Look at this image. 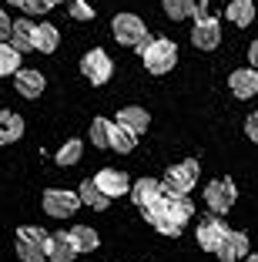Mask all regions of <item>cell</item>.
<instances>
[{
	"instance_id": "obj_1",
	"label": "cell",
	"mask_w": 258,
	"mask_h": 262,
	"mask_svg": "<svg viewBox=\"0 0 258 262\" xmlns=\"http://www.w3.org/2000/svg\"><path fill=\"white\" fill-rule=\"evenodd\" d=\"M137 54H141V61L151 74H168L178 64V44L168 37H151L145 44H137Z\"/></svg>"
},
{
	"instance_id": "obj_2",
	"label": "cell",
	"mask_w": 258,
	"mask_h": 262,
	"mask_svg": "<svg viewBox=\"0 0 258 262\" xmlns=\"http://www.w3.org/2000/svg\"><path fill=\"white\" fill-rule=\"evenodd\" d=\"M191 17H195V27H191V44H195L198 51H215V47L221 44V24H218V17L205 14V7H198Z\"/></svg>"
},
{
	"instance_id": "obj_3",
	"label": "cell",
	"mask_w": 258,
	"mask_h": 262,
	"mask_svg": "<svg viewBox=\"0 0 258 262\" xmlns=\"http://www.w3.org/2000/svg\"><path fill=\"white\" fill-rule=\"evenodd\" d=\"M161 185H165V192L188 195L191 188L198 185V162L188 158V162H181V165H171V168L165 171V178H161Z\"/></svg>"
},
{
	"instance_id": "obj_4",
	"label": "cell",
	"mask_w": 258,
	"mask_h": 262,
	"mask_svg": "<svg viewBox=\"0 0 258 262\" xmlns=\"http://www.w3.org/2000/svg\"><path fill=\"white\" fill-rule=\"evenodd\" d=\"M111 31H114V40L124 47H137L148 40V31H145V20L137 14H118L111 20Z\"/></svg>"
},
{
	"instance_id": "obj_5",
	"label": "cell",
	"mask_w": 258,
	"mask_h": 262,
	"mask_svg": "<svg viewBox=\"0 0 258 262\" xmlns=\"http://www.w3.org/2000/svg\"><path fill=\"white\" fill-rule=\"evenodd\" d=\"M235 199H238V188H235L231 178H215V182L205 185V202L215 215H225L228 208L235 205Z\"/></svg>"
},
{
	"instance_id": "obj_6",
	"label": "cell",
	"mask_w": 258,
	"mask_h": 262,
	"mask_svg": "<svg viewBox=\"0 0 258 262\" xmlns=\"http://www.w3.org/2000/svg\"><path fill=\"white\" fill-rule=\"evenodd\" d=\"M77 208H81L77 192H67V188H47L44 192V212L51 219H71Z\"/></svg>"
},
{
	"instance_id": "obj_7",
	"label": "cell",
	"mask_w": 258,
	"mask_h": 262,
	"mask_svg": "<svg viewBox=\"0 0 258 262\" xmlns=\"http://www.w3.org/2000/svg\"><path fill=\"white\" fill-rule=\"evenodd\" d=\"M44 242H47V232L40 225H20L17 229V255L24 262H34L44 255Z\"/></svg>"
},
{
	"instance_id": "obj_8",
	"label": "cell",
	"mask_w": 258,
	"mask_h": 262,
	"mask_svg": "<svg viewBox=\"0 0 258 262\" xmlns=\"http://www.w3.org/2000/svg\"><path fill=\"white\" fill-rule=\"evenodd\" d=\"M111 71H114V64H111V57H107V51H101V47L87 51L84 61H81V74L87 77L91 84H107V81H111Z\"/></svg>"
},
{
	"instance_id": "obj_9",
	"label": "cell",
	"mask_w": 258,
	"mask_h": 262,
	"mask_svg": "<svg viewBox=\"0 0 258 262\" xmlns=\"http://www.w3.org/2000/svg\"><path fill=\"white\" fill-rule=\"evenodd\" d=\"M225 232H228V225H225V219H221V215H215V212H212V215H201V219H198V229H195L198 246L205 249V252H215Z\"/></svg>"
},
{
	"instance_id": "obj_10",
	"label": "cell",
	"mask_w": 258,
	"mask_h": 262,
	"mask_svg": "<svg viewBox=\"0 0 258 262\" xmlns=\"http://www.w3.org/2000/svg\"><path fill=\"white\" fill-rule=\"evenodd\" d=\"M248 252H251L248 249V235H245V232H231V229L221 235L218 249H215V255H218L221 262H242Z\"/></svg>"
},
{
	"instance_id": "obj_11",
	"label": "cell",
	"mask_w": 258,
	"mask_h": 262,
	"mask_svg": "<svg viewBox=\"0 0 258 262\" xmlns=\"http://www.w3.org/2000/svg\"><path fill=\"white\" fill-rule=\"evenodd\" d=\"M44 259L47 262H74L77 259V249H74V242H71L67 232H54V235H47Z\"/></svg>"
},
{
	"instance_id": "obj_12",
	"label": "cell",
	"mask_w": 258,
	"mask_h": 262,
	"mask_svg": "<svg viewBox=\"0 0 258 262\" xmlns=\"http://www.w3.org/2000/svg\"><path fill=\"white\" fill-rule=\"evenodd\" d=\"M94 182H98V188L107 199H121L124 192H131V178L118 168H101L98 175H94Z\"/></svg>"
},
{
	"instance_id": "obj_13",
	"label": "cell",
	"mask_w": 258,
	"mask_h": 262,
	"mask_svg": "<svg viewBox=\"0 0 258 262\" xmlns=\"http://www.w3.org/2000/svg\"><path fill=\"white\" fill-rule=\"evenodd\" d=\"M228 91L235 94V98H255L258 94V71L255 68H238L231 71V77H228Z\"/></svg>"
},
{
	"instance_id": "obj_14",
	"label": "cell",
	"mask_w": 258,
	"mask_h": 262,
	"mask_svg": "<svg viewBox=\"0 0 258 262\" xmlns=\"http://www.w3.org/2000/svg\"><path fill=\"white\" fill-rule=\"evenodd\" d=\"M165 195V185H161L158 178H141V182H131V202H134L137 208L151 205L154 199H161Z\"/></svg>"
},
{
	"instance_id": "obj_15",
	"label": "cell",
	"mask_w": 258,
	"mask_h": 262,
	"mask_svg": "<svg viewBox=\"0 0 258 262\" xmlns=\"http://www.w3.org/2000/svg\"><path fill=\"white\" fill-rule=\"evenodd\" d=\"M14 84H17V91L24 94V98H40L44 94V74L40 71H34V68H20L14 74Z\"/></svg>"
},
{
	"instance_id": "obj_16",
	"label": "cell",
	"mask_w": 258,
	"mask_h": 262,
	"mask_svg": "<svg viewBox=\"0 0 258 262\" xmlns=\"http://www.w3.org/2000/svg\"><path fill=\"white\" fill-rule=\"evenodd\" d=\"M165 208H168V215L178 219L181 225H188L191 219H195V205H191L188 195H175V192H165Z\"/></svg>"
},
{
	"instance_id": "obj_17",
	"label": "cell",
	"mask_w": 258,
	"mask_h": 262,
	"mask_svg": "<svg viewBox=\"0 0 258 262\" xmlns=\"http://www.w3.org/2000/svg\"><path fill=\"white\" fill-rule=\"evenodd\" d=\"M77 199H81V205L94 208V212H104V208L111 205V199H107V195L98 188V182H94V178L81 182V188H77Z\"/></svg>"
},
{
	"instance_id": "obj_18",
	"label": "cell",
	"mask_w": 258,
	"mask_h": 262,
	"mask_svg": "<svg viewBox=\"0 0 258 262\" xmlns=\"http://www.w3.org/2000/svg\"><path fill=\"white\" fill-rule=\"evenodd\" d=\"M57 44H61V31H57L54 24H37V27H34V51H40V54H54Z\"/></svg>"
},
{
	"instance_id": "obj_19",
	"label": "cell",
	"mask_w": 258,
	"mask_h": 262,
	"mask_svg": "<svg viewBox=\"0 0 258 262\" xmlns=\"http://www.w3.org/2000/svg\"><path fill=\"white\" fill-rule=\"evenodd\" d=\"M24 135V118L17 111H0V145H14Z\"/></svg>"
},
{
	"instance_id": "obj_20",
	"label": "cell",
	"mask_w": 258,
	"mask_h": 262,
	"mask_svg": "<svg viewBox=\"0 0 258 262\" xmlns=\"http://www.w3.org/2000/svg\"><path fill=\"white\" fill-rule=\"evenodd\" d=\"M118 124H124V128H131L134 135H145L148 131V124H151V115H148L145 108H121L118 111Z\"/></svg>"
},
{
	"instance_id": "obj_21",
	"label": "cell",
	"mask_w": 258,
	"mask_h": 262,
	"mask_svg": "<svg viewBox=\"0 0 258 262\" xmlns=\"http://www.w3.org/2000/svg\"><path fill=\"white\" fill-rule=\"evenodd\" d=\"M134 145H137V135H134V131L124 128V124H118V121H111V138H107V148L128 155V151H134Z\"/></svg>"
},
{
	"instance_id": "obj_22",
	"label": "cell",
	"mask_w": 258,
	"mask_h": 262,
	"mask_svg": "<svg viewBox=\"0 0 258 262\" xmlns=\"http://www.w3.org/2000/svg\"><path fill=\"white\" fill-rule=\"evenodd\" d=\"M225 17L235 24V27H248V24L255 20V4H251V0H228Z\"/></svg>"
},
{
	"instance_id": "obj_23",
	"label": "cell",
	"mask_w": 258,
	"mask_h": 262,
	"mask_svg": "<svg viewBox=\"0 0 258 262\" xmlns=\"http://www.w3.org/2000/svg\"><path fill=\"white\" fill-rule=\"evenodd\" d=\"M67 235H71V242H74L77 255H81V252H94V249L101 246V235L91 229V225H74Z\"/></svg>"
},
{
	"instance_id": "obj_24",
	"label": "cell",
	"mask_w": 258,
	"mask_h": 262,
	"mask_svg": "<svg viewBox=\"0 0 258 262\" xmlns=\"http://www.w3.org/2000/svg\"><path fill=\"white\" fill-rule=\"evenodd\" d=\"M10 44L17 47V51H34V24L24 17V20H14L10 24Z\"/></svg>"
},
{
	"instance_id": "obj_25",
	"label": "cell",
	"mask_w": 258,
	"mask_h": 262,
	"mask_svg": "<svg viewBox=\"0 0 258 262\" xmlns=\"http://www.w3.org/2000/svg\"><path fill=\"white\" fill-rule=\"evenodd\" d=\"M20 71V51H17L14 44H7V40H0V74H17Z\"/></svg>"
},
{
	"instance_id": "obj_26",
	"label": "cell",
	"mask_w": 258,
	"mask_h": 262,
	"mask_svg": "<svg viewBox=\"0 0 258 262\" xmlns=\"http://www.w3.org/2000/svg\"><path fill=\"white\" fill-rule=\"evenodd\" d=\"M81 155H84V145L77 138H71V141H64V145L57 148V165H77Z\"/></svg>"
},
{
	"instance_id": "obj_27",
	"label": "cell",
	"mask_w": 258,
	"mask_h": 262,
	"mask_svg": "<svg viewBox=\"0 0 258 262\" xmlns=\"http://www.w3.org/2000/svg\"><path fill=\"white\" fill-rule=\"evenodd\" d=\"M161 4H165V14L171 20H184L195 14V0H161Z\"/></svg>"
},
{
	"instance_id": "obj_28",
	"label": "cell",
	"mask_w": 258,
	"mask_h": 262,
	"mask_svg": "<svg viewBox=\"0 0 258 262\" xmlns=\"http://www.w3.org/2000/svg\"><path fill=\"white\" fill-rule=\"evenodd\" d=\"M107 138H111V121L107 118H94L91 121V145L107 148Z\"/></svg>"
},
{
	"instance_id": "obj_29",
	"label": "cell",
	"mask_w": 258,
	"mask_h": 262,
	"mask_svg": "<svg viewBox=\"0 0 258 262\" xmlns=\"http://www.w3.org/2000/svg\"><path fill=\"white\" fill-rule=\"evenodd\" d=\"M71 17L74 20H94V10L87 0H71Z\"/></svg>"
},
{
	"instance_id": "obj_30",
	"label": "cell",
	"mask_w": 258,
	"mask_h": 262,
	"mask_svg": "<svg viewBox=\"0 0 258 262\" xmlns=\"http://www.w3.org/2000/svg\"><path fill=\"white\" fill-rule=\"evenodd\" d=\"M14 7H20L24 14H47L51 4H47V0H17Z\"/></svg>"
},
{
	"instance_id": "obj_31",
	"label": "cell",
	"mask_w": 258,
	"mask_h": 262,
	"mask_svg": "<svg viewBox=\"0 0 258 262\" xmlns=\"http://www.w3.org/2000/svg\"><path fill=\"white\" fill-rule=\"evenodd\" d=\"M245 135H248V138L258 145V111H255V115H248V118H245Z\"/></svg>"
},
{
	"instance_id": "obj_32",
	"label": "cell",
	"mask_w": 258,
	"mask_h": 262,
	"mask_svg": "<svg viewBox=\"0 0 258 262\" xmlns=\"http://www.w3.org/2000/svg\"><path fill=\"white\" fill-rule=\"evenodd\" d=\"M10 37V17L0 10V40H7Z\"/></svg>"
},
{
	"instance_id": "obj_33",
	"label": "cell",
	"mask_w": 258,
	"mask_h": 262,
	"mask_svg": "<svg viewBox=\"0 0 258 262\" xmlns=\"http://www.w3.org/2000/svg\"><path fill=\"white\" fill-rule=\"evenodd\" d=\"M248 68L258 71V40H251V47H248Z\"/></svg>"
},
{
	"instance_id": "obj_34",
	"label": "cell",
	"mask_w": 258,
	"mask_h": 262,
	"mask_svg": "<svg viewBox=\"0 0 258 262\" xmlns=\"http://www.w3.org/2000/svg\"><path fill=\"white\" fill-rule=\"evenodd\" d=\"M242 262H258V252H248V255H245Z\"/></svg>"
},
{
	"instance_id": "obj_35",
	"label": "cell",
	"mask_w": 258,
	"mask_h": 262,
	"mask_svg": "<svg viewBox=\"0 0 258 262\" xmlns=\"http://www.w3.org/2000/svg\"><path fill=\"white\" fill-rule=\"evenodd\" d=\"M47 4H51V7H57V4H64V0H47Z\"/></svg>"
},
{
	"instance_id": "obj_36",
	"label": "cell",
	"mask_w": 258,
	"mask_h": 262,
	"mask_svg": "<svg viewBox=\"0 0 258 262\" xmlns=\"http://www.w3.org/2000/svg\"><path fill=\"white\" fill-rule=\"evenodd\" d=\"M34 262H47V259H44V255H40V259H34Z\"/></svg>"
},
{
	"instance_id": "obj_37",
	"label": "cell",
	"mask_w": 258,
	"mask_h": 262,
	"mask_svg": "<svg viewBox=\"0 0 258 262\" xmlns=\"http://www.w3.org/2000/svg\"><path fill=\"white\" fill-rule=\"evenodd\" d=\"M10 4H17V0H10Z\"/></svg>"
},
{
	"instance_id": "obj_38",
	"label": "cell",
	"mask_w": 258,
	"mask_h": 262,
	"mask_svg": "<svg viewBox=\"0 0 258 262\" xmlns=\"http://www.w3.org/2000/svg\"><path fill=\"white\" fill-rule=\"evenodd\" d=\"M225 4H228V0H225Z\"/></svg>"
}]
</instances>
